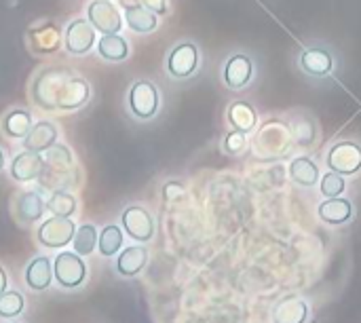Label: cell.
Listing matches in <instances>:
<instances>
[{
	"label": "cell",
	"mask_w": 361,
	"mask_h": 323,
	"mask_svg": "<svg viewBox=\"0 0 361 323\" xmlns=\"http://www.w3.org/2000/svg\"><path fill=\"white\" fill-rule=\"evenodd\" d=\"M319 188H322V195H324L326 199L343 197V193H345V188H347V180H345V176H341V173H336V171H328L326 176H322Z\"/></svg>",
	"instance_id": "obj_29"
},
{
	"label": "cell",
	"mask_w": 361,
	"mask_h": 323,
	"mask_svg": "<svg viewBox=\"0 0 361 323\" xmlns=\"http://www.w3.org/2000/svg\"><path fill=\"white\" fill-rule=\"evenodd\" d=\"M61 44L59 28L51 21L30 28V47L34 53H53Z\"/></svg>",
	"instance_id": "obj_15"
},
{
	"label": "cell",
	"mask_w": 361,
	"mask_h": 323,
	"mask_svg": "<svg viewBox=\"0 0 361 323\" xmlns=\"http://www.w3.org/2000/svg\"><path fill=\"white\" fill-rule=\"evenodd\" d=\"M226 121H228V125L233 129L243 131V133H250L258 125V112H256V108L250 102L237 99V102H233L226 108Z\"/></svg>",
	"instance_id": "obj_17"
},
{
	"label": "cell",
	"mask_w": 361,
	"mask_h": 323,
	"mask_svg": "<svg viewBox=\"0 0 361 323\" xmlns=\"http://www.w3.org/2000/svg\"><path fill=\"white\" fill-rule=\"evenodd\" d=\"M298 63H300V70L313 78H326L334 72V63H336V57H334V51L326 44H313V47H307L300 57H298Z\"/></svg>",
	"instance_id": "obj_8"
},
{
	"label": "cell",
	"mask_w": 361,
	"mask_h": 323,
	"mask_svg": "<svg viewBox=\"0 0 361 323\" xmlns=\"http://www.w3.org/2000/svg\"><path fill=\"white\" fill-rule=\"evenodd\" d=\"M6 284H8V277H6V271L0 267V296L6 292Z\"/></svg>",
	"instance_id": "obj_35"
},
{
	"label": "cell",
	"mask_w": 361,
	"mask_h": 323,
	"mask_svg": "<svg viewBox=\"0 0 361 323\" xmlns=\"http://www.w3.org/2000/svg\"><path fill=\"white\" fill-rule=\"evenodd\" d=\"M97 228L93 226V224H82L80 228H76V235H74V239H72V243H74V252L78 254V256H89V254H93L95 252V248H97Z\"/></svg>",
	"instance_id": "obj_27"
},
{
	"label": "cell",
	"mask_w": 361,
	"mask_h": 323,
	"mask_svg": "<svg viewBox=\"0 0 361 323\" xmlns=\"http://www.w3.org/2000/svg\"><path fill=\"white\" fill-rule=\"evenodd\" d=\"M42 159H44V163H49L53 167H59V169H66V167L72 165V154L61 144H53L49 150H44L42 152Z\"/></svg>",
	"instance_id": "obj_31"
},
{
	"label": "cell",
	"mask_w": 361,
	"mask_h": 323,
	"mask_svg": "<svg viewBox=\"0 0 361 323\" xmlns=\"http://www.w3.org/2000/svg\"><path fill=\"white\" fill-rule=\"evenodd\" d=\"M125 21L129 25V30L137 32V34H150L159 28V15L142 4L125 8Z\"/></svg>",
	"instance_id": "obj_23"
},
{
	"label": "cell",
	"mask_w": 361,
	"mask_h": 323,
	"mask_svg": "<svg viewBox=\"0 0 361 323\" xmlns=\"http://www.w3.org/2000/svg\"><path fill=\"white\" fill-rule=\"evenodd\" d=\"M95 28L89 19H74L66 25V51L70 55H87L95 47Z\"/></svg>",
	"instance_id": "obj_11"
},
{
	"label": "cell",
	"mask_w": 361,
	"mask_h": 323,
	"mask_svg": "<svg viewBox=\"0 0 361 323\" xmlns=\"http://www.w3.org/2000/svg\"><path fill=\"white\" fill-rule=\"evenodd\" d=\"M146 262H148V252L144 245L125 248L116 258V273L121 277H135L144 271Z\"/></svg>",
	"instance_id": "obj_18"
},
{
	"label": "cell",
	"mask_w": 361,
	"mask_h": 323,
	"mask_svg": "<svg viewBox=\"0 0 361 323\" xmlns=\"http://www.w3.org/2000/svg\"><path fill=\"white\" fill-rule=\"evenodd\" d=\"M97 248H99V254L106 256V258L116 256V252L123 248V231H121V226H116V224L104 226L99 237H97Z\"/></svg>",
	"instance_id": "obj_26"
},
{
	"label": "cell",
	"mask_w": 361,
	"mask_h": 323,
	"mask_svg": "<svg viewBox=\"0 0 361 323\" xmlns=\"http://www.w3.org/2000/svg\"><path fill=\"white\" fill-rule=\"evenodd\" d=\"M201 63V51L195 40H180L167 53V74L176 80H186L197 74Z\"/></svg>",
	"instance_id": "obj_2"
},
{
	"label": "cell",
	"mask_w": 361,
	"mask_h": 323,
	"mask_svg": "<svg viewBox=\"0 0 361 323\" xmlns=\"http://www.w3.org/2000/svg\"><path fill=\"white\" fill-rule=\"evenodd\" d=\"M328 169L341 176H355L361 171V146L355 142H336L326 157Z\"/></svg>",
	"instance_id": "obj_6"
},
{
	"label": "cell",
	"mask_w": 361,
	"mask_h": 323,
	"mask_svg": "<svg viewBox=\"0 0 361 323\" xmlns=\"http://www.w3.org/2000/svg\"><path fill=\"white\" fill-rule=\"evenodd\" d=\"M53 275L61 288L74 290V288L82 286V281L87 277V264H85L82 256H78L76 252H61L53 260Z\"/></svg>",
	"instance_id": "obj_4"
},
{
	"label": "cell",
	"mask_w": 361,
	"mask_h": 323,
	"mask_svg": "<svg viewBox=\"0 0 361 323\" xmlns=\"http://www.w3.org/2000/svg\"><path fill=\"white\" fill-rule=\"evenodd\" d=\"M72 74L68 68H44L32 83V99L44 110H59Z\"/></svg>",
	"instance_id": "obj_1"
},
{
	"label": "cell",
	"mask_w": 361,
	"mask_h": 323,
	"mask_svg": "<svg viewBox=\"0 0 361 323\" xmlns=\"http://www.w3.org/2000/svg\"><path fill=\"white\" fill-rule=\"evenodd\" d=\"M23 296L19 292H4L0 296V317L13 319L23 311Z\"/></svg>",
	"instance_id": "obj_30"
},
{
	"label": "cell",
	"mask_w": 361,
	"mask_h": 323,
	"mask_svg": "<svg viewBox=\"0 0 361 323\" xmlns=\"http://www.w3.org/2000/svg\"><path fill=\"white\" fill-rule=\"evenodd\" d=\"M87 19L102 34H118L123 28L121 11L112 0H93L87 6Z\"/></svg>",
	"instance_id": "obj_10"
},
{
	"label": "cell",
	"mask_w": 361,
	"mask_h": 323,
	"mask_svg": "<svg viewBox=\"0 0 361 323\" xmlns=\"http://www.w3.org/2000/svg\"><path fill=\"white\" fill-rule=\"evenodd\" d=\"M254 74H256V66L247 53H233L226 57L222 66V83L231 91L245 89L254 80Z\"/></svg>",
	"instance_id": "obj_5"
},
{
	"label": "cell",
	"mask_w": 361,
	"mask_h": 323,
	"mask_svg": "<svg viewBox=\"0 0 361 323\" xmlns=\"http://www.w3.org/2000/svg\"><path fill=\"white\" fill-rule=\"evenodd\" d=\"M184 195V186L180 182H167L163 186V197L165 201H176V199H182Z\"/></svg>",
	"instance_id": "obj_33"
},
{
	"label": "cell",
	"mask_w": 361,
	"mask_h": 323,
	"mask_svg": "<svg viewBox=\"0 0 361 323\" xmlns=\"http://www.w3.org/2000/svg\"><path fill=\"white\" fill-rule=\"evenodd\" d=\"M47 209L53 214V216H61V218H70L74 212H76V199L66 193V190H57L49 197L47 201Z\"/></svg>",
	"instance_id": "obj_28"
},
{
	"label": "cell",
	"mask_w": 361,
	"mask_h": 323,
	"mask_svg": "<svg viewBox=\"0 0 361 323\" xmlns=\"http://www.w3.org/2000/svg\"><path fill=\"white\" fill-rule=\"evenodd\" d=\"M127 108L140 121H150L161 108V93L152 80H135L127 93Z\"/></svg>",
	"instance_id": "obj_3"
},
{
	"label": "cell",
	"mask_w": 361,
	"mask_h": 323,
	"mask_svg": "<svg viewBox=\"0 0 361 323\" xmlns=\"http://www.w3.org/2000/svg\"><path fill=\"white\" fill-rule=\"evenodd\" d=\"M121 226L135 243H148L154 237V218L148 209L140 205H129L123 212Z\"/></svg>",
	"instance_id": "obj_9"
},
{
	"label": "cell",
	"mask_w": 361,
	"mask_h": 323,
	"mask_svg": "<svg viewBox=\"0 0 361 323\" xmlns=\"http://www.w3.org/2000/svg\"><path fill=\"white\" fill-rule=\"evenodd\" d=\"M245 148H247V133H243V131L233 129L222 140V150L231 157H239Z\"/></svg>",
	"instance_id": "obj_32"
},
{
	"label": "cell",
	"mask_w": 361,
	"mask_h": 323,
	"mask_svg": "<svg viewBox=\"0 0 361 323\" xmlns=\"http://www.w3.org/2000/svg\"><path fill=\"white\" fill-rule=\"evenodd\" d=\"M319 220L328 226H343L347 222H351L353 218V203L345 197H334V199H326L319 207H317Z\"/></svg>",
	"instance_id": "obj_13"
},
{
	"label": "cell",
	"mask_w": 361,
	"mask_h": 323,
	"mask_svg": "<svg viewBox=\"0 0 361 323\" xmlns=\"http://www.w3.org/2000/svg\"><path fill=\"white\" fill-rule=\"evenodd\" d=\"M42 169H44V159L32 150H23L15 154L11 161V178L15 182H32L40 178Z\"/></svg>",
	"instance_id": "obj_12"
},
{
	"label": "cell",
	"mask_w": 361,
	"mask_h": 323,
	"mask_svg": "<svg viewBox=\"0 0 361 323\" xmlns=\"http://www.w3.org/2000/svg\"><path fill=\"white\" fill-rule=\"evenodd\" d=\"M74 235H76L74 222L70 218H61V216H53V218L44 220L36 231L38 243H42L49 250H57V248L72 243Z\"/></svg>",
	"instance_id": "obj_7"
},
{
	"label": "cell",
	"mask_w": 361,
	"mask_h": 323,
	"mask_svg": "<svg viewBox=\"0 0 361 323\" xmlns=\"http://www.w3.org/2000/svg\"><path fill=\"white\" fill-rule=\"evenodd\" d=\"M309 319V305L292 294L281 298L273 309V323H307Z\"/></svg>",
	"instance_id": "obj_14"
},
{
	"label": "cell",
	"mask_w": 361,
	"mask_h": 323,
	"mask_svg": "<svg viewBox=\"0 0 361 323\" xmlns=\"http://www.w3.org/2000/svg\"><path fill=\"white\" fill-rule=\"evenodd\" d=\"M142 6H146V8H150L152 13H157V15H165L167 11H169V6H167V0H137Z\"/></svg>",
	"instance_id": "obj_34"
},
{
	"label": "cell",
	"mask_w": 361,
	"mask_h": 323,
	"mask_svg": "<svg viewBox=\"0 0 361 323\" xmlns=\"http://www.w3.org/2000/svg\"><path fill=\"white\" fill-rule=\"evenodd\" d=\"M89 97H91V87H89V83H87L82 76L72 74V78H70V83H68V87H66V95H63V99H61L59 110H66V112L78 110V108H82V106L89 102Z\"/></svg>",
	"instance_id": "obj_22"
},
{
	"label": "cell",
	"mask_w": 361,
	"mask_h": 323,
	"mask_svg": "<svg viewBox=\"0 0 361 323\" xmlns=\"http://www.w3.org/2000/svg\"><path fill=\"white\" fill-rule=\"evenodd\" d=\"M44 209H47V203L40 199L38 193H32L30 190V193H23V195L17 197V216L25 224L38 222L42 218Z\"/></svg>",
	"instance_id": "obj_25"
},
{
	"label": "cell",
	"mask_w": 361,
	"mask_h": 323,
	"mask_svg": "<svg viewBox=\"0 0 361 323\" xmlns=\"http://www.w3.org/2000/svg\"><path fill=\"white\" fill-rule=\"evenodd\" d=\"M53 279H55V275H53V262L49 258H44V256L34 258L27 264V269H25V284L34 292H44L51 286Z\"/></svg>",
	"instance_id": "obj_19"
},
{
	"label": "cell",
	"mask_w": 361,
	"mask_h": 323,
	"mask_svg": "<svg viewBox=\"0 0 361 323\" xmlns=\"http://www.w3.org/2000/svg\"><path fill=\"white\" fill-rule=\"evenodd\" d=\"M121 2V6L123 8H129V6H135V4H140L137 0H118Z\"/></svg>",
	"instance_id": "obj_36"
},
{
	"label": "cell",
	"mask_w": 361,
	"mask_h": 323,
	"mask_svg": "<svg viewBox=\"0 0 361 323\" xmlns=\"http://www.w3.org/2000/svg\"><path fill=\"white\" fill-rule=\"evenodd\" d=\"M53 144H57V127L49 121H38L23 138V148L38 154L49 150Z\"/></svg>",
	"instance_id": "obj_16"
},
{
	"label": "cell",
	"mask_w": 361,
	"mask_h": 323,
	"mask_svg": "<svg viewBox=\"0 0 361 323\" xmlns=\"http://www.w3.org/2000/svg\"><path fill=\"white\" fill-rule=\"evenodd\" d=\"M2 167H4V154H2V150H0V171H2Z\"/></svg>",
	"instance_id": "obj_37"
},
{
	"label": "cell",
	"mask_w": 361,
	"mask_h": 323,
	"mask_svg": "<svg viewBox=\"0 0 361 323\" xmlns=\"http://www.w3.org/2000/svg\"><path fill=\"white\" fill-rule=\"evenodd\" d=\"M97 55L104 61H125L129 57V42L121 34H102L97 40Z\"/></svg>",
	"instance_id": "obj_21"
},
{
	"label": "cell",
	"mask_w": 361,
	"mask_h": 323,
	"mask_svg": "<svg viewBox=\"0 0 361 323\" xmlns=\"http://www.w3.org/2000/svg\"><path fill=\"white\" fill-rule=\"evenodd\" d=\"M290 180L302 188H313L322 180L319 165L309 157H296L290 163Z\"/></svg>",
	"instance_id": "obj_20"
},
{
	"label": "cell",
	"mask_w": 361,
	"mask_h": 323,
	"mask_svg": "<svg viewBox=\"0 0 361 323\" xmlns=\"http://www.w3.org/2000/svg\"><path fill=\"white\" fill-rule=\"evenodd\" d=\"M32 129V112L23 108H13L2 118V131L11 140H23Z\"/></svg>",
	"instance_id": "obj_24"
}]
</instances>
